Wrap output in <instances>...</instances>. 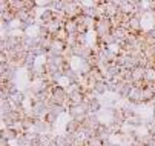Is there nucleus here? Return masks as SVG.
<instances>
[{
	"label": "nucleus",
	"mask_w": 155,
	"mask_h": 146,
	"mask_svg": "<svg viewBox=\"0 0 155 146\" xmlns=\"http://www.w3.org/2000/svg\"><path fill=\"white\" fill-rule=\"evenodd\" d=\"M52 129H54V124H49L46 120H43V118L37 120L35 124H34V128H32V131H35L38 134H51Z\"/></svg>",
	"instance_id": "1"
},
{
	"label": "nucleus",
	"mask_w": 155,
	"mask_h": 146,
	"mask_svg": "<svg viewBox=\"0 0 155 146\" xmlns=\"http://www.w3.org/2000/svg\"><path fill=\"white\" fill-rule=\"evenodd\" d=\"M118 91H117V94L121 97V98H129V95H130V92H132V89H134V85L132 83H126V81H123V83H118Z\"/></svg>",
	"instance_id": "2"
},
{
	"label": "nucleus",
	"mask_w": 155,
	"mask_h": 146,
	"mask_svg": "<svg viewBox=\"0 0 155 146\" xmlns=\"http://www.w3.org/2000/svg\"><path fill=\"white\" fill-rule=\"evenodd\" d=\"M54 18H55V17H54V11H52L51 8L43 9V12H41V14H40V17H38L40 23H43V25H49Z\"/></svg>",
	"instance_id": "3"
},
{
	"label": "nucleus",
	"mask_w": 155,
	"mask_h": 146,
	"mask_svg": "<svg viewBox=\"0 0 155 146\" xmlns=\"http://www.w3.org/2000/svg\"><path fill=\"white\" fill-rule=\"evenodd\" d=\"M144 75H146V69L144 68H140V66L130 71V80H132V83H137V81L144 80Z\"/></svg>",
	"instance_id": "4"
},
{
	"label": "nucleus",
	"mask_w": 155,
	"mask_h": 146,
	"mask_svg": "<svg viewBox=\"0 0 155 146\" xmlns=\"http://www.w3.org/2000/svg\"><path fill=\"white\" fill-rule=\"evenodd\" d=\"M97 135L103 140V141H109V137L112 135V131H110V128L107 126V124H100V128L97 129Z\"/></svg>",
	"instance_id": "5"
},
{
	"label": "nucleus",
	"mask_w": 155,
	"mask_h": 146,
	"mask_svg": "<svg viewBox=\"0 0 155 146\" xmlns=\"http://www.w3.org/2000/svg\"><path fill=\"white\" fill-rule=\"evenodd\" d=\"M15 17L18 20V23H23V22H28V20L32 17V11L26 9V8H21L15 12Z\"/></svg>",
	"instance_id": "6"
},
{
	"label": "nucleus",
	"mask_w": 155,
	"mask_h": 146,
	"mask_svg": "<svg viewBox=\"0 0 155 146\" xmlns=\"http://www.w3.org/2000/svg\"><path fill=\"white\" fill-rule=\"evenodd\" d=\"M64 31L68 35H74V34H78V23L75 20H66L64 23Z\"/></svg>",
	"instance_id": "7"
},
{
	"label": "nucleus",
	"mask_w": 155,
	"mask_h": 146,
	"mask_svg": "<svg viewBox=\"0 0 155 146\" xmlns=\"http://www.w3.org/2000/svg\"><path fill=\"white\" fill-rule=\"evenodd\" d=\"M18 134L20 132H17L15 129H2V131H0V137L6 138L8 141L9 140H17L18 138Z\"/></svg>",
	"instance_id": "8"
},
{
	"label": "nucleus",
	"mask_w": 155,
	"mask_h": 146,
	"mask_svg": "<svg viewBox=\"0 0 155 146\" xmlns=\"http://www.w3.org/2000/svg\"><path fill=\"white\" fill-rule=\"evenodd\" d=\"M101 108H103V105H101V101L97 97H94V98L89 100V112L91 114H97Z\"/></svg>",
	"instance_id": "9"
},
{
	"label": "nucleus",
	"mask_w": 155,
	"mask_h": 146,
	"mask_svg": "<svg viewBox=\"0 0 155 146\" xmlns=\"http://www.w3.org/2000/svg\"><path fill=\"white\" fill-rule=\"evenodd\" d=\"M78 128H80V124L75 121V120H68V123H66V126H64V131H66V134H77V131H78Z\"/></svg>",
	"instance_id": "10"
},
{
	"label": "nucleus",
	"mask_w": 155,
	"mask_h": 146,
	"mask_svg": "<svg viewBox=\"0 0 155 146\" xmlns=\"http://www.w3.org/2000/svg\"><path fill=\"white\" fill-rule=\"evenodd\" d=\"M120 109H121V112H123V115H124L126 120H129V118H132V117H137V112L134 111L132 105H124V106H121Z\"/></svg>",
	"instance_id": "11"
},
{
	"label": "nucleus",
	"mask_w": 155,
	"mask_h": 146,
	"mask_svg": "<svg viewBox=\"0 0 155 146\" xmlns=\"http://www.w3.org/2000/svg\"><path fill=\"white\" fill-rule=\"evenodd\" d=\"M92 89H94V94H95V95H103V94L107 91V88H106V81H97Z\"/></svg>",
	"instance_id": "12"
},
{
	"label": "nucleus",
	"mask_w": 155,
	"mask_h": 146,
	"mask_svg": "<svg viewBox=\"0 0 155 146\" xmlns=\"http://www.w3.org/2000/svg\"><path fill=\"white\" fill-rule=\"evenodd\" d=\"M152 140H153V137H152L149 132H146V134L140 135V140H138V143H140L141 146H150Z\"/></svg>",
	"instance_id": "13"
},
{
	"label": "nucleus",
	"mask_w": 155,
	"mask_h": 146,
	"mask_svg": "<svg viewBox=\"0 0 155 146\" xmlns=\"http://www.w3.org/2000/svg\"><path fill=\"white\" fill-rule=\"evenodd\" d=\"M126 123L130 124V126H134V128H137V126H141V124H144V120H143L140 115H137V117H132V118L126 120Z\"/></svg>",
	"instance_id": "14"
},
{
	"label": "nucleus",
	"mask_w": 155,
	"mask_h": 146,
	"mask_svg": "<svg viewBox=\"0 0 155 146\" xmlns=\"http://www.w3.org/2000/svg\"><path fill=\"white\" fill-rule=\"evenodd\" d=\"M49 111L54 112L55 115H60V114L66 112V106H61V105H52V106L49 108Z\"/></svg>",
	"instance_id": "15"
},
{
	"label": "nucleus",
	"mask_w": 155,
	"mask_h": 146,
	"mask_svg": "<svg viewBox=\"0 0 155 146\" xmlns=\"http://www.w3.org/2000/svg\"><path fill=\"white\" fill-rule=\"evenodd\" d=\"M144 80H146L147 83H152V81H155V69H153V68H149V69H146Z\"/></svg>",
	"instance_id": "16"
},
{
	"label": "nucleus",
	"mask_w": 155,
	"mask_h": 146,
	"mask_svg": "<svg viewBox=\"0 0 155 146\" xmlns=\"http://www.w3.org/2000/svg\"><path fill=\"white\" fill-rule=\"evenodd\" d=\"M57 118H58V115H55V114H54V112H51V111H49V112H48L45 117H43V120H46L49 124H55Z\"/></svg>",
	"instance_id": "17"
},
{
	"label": "nucleus",
	"mask_w": 155,
	"mask_h": 146,
	"mask_svg": "<svg viewBox=\"0 0 155 146\" xmlns=\"http://www.w3.org/2000/svg\"><path fill=\"white\" fill-rule=\"evenodd\" d=\"M77 41L80 46H87V34H77Z\"/></svg>",
	"instance_id": "18"
},
{
	"label": "nucleus",
	"mask_w": 155,
	"mask_h": 146,
	"mask_svg": "<svg viewBox=\"0 0 155 146\" xmlns=\"http://www.w3.org/2000/svg\"><path fill=\"white\" fill-rule=\"evenodd\" d=\"M0 146H9V144H8V140L0 137Z\"/></svg>",
	"instance_id": "19"
},
{
	"label": "nucleus",
	"mask_w": 155,
	"mask_h": 146,
	"mask_svg": "<svg viewBox=\"0 0 155 146\" xmlns=\"http://www.w3.org/2000/svg\"><path fill=\"white\" fill-rule=\"evenodd\" d=\"M103 146H112V143H110V141H104Z\"/></svg>",
	"instance_id": "20"
}]
</instances>
